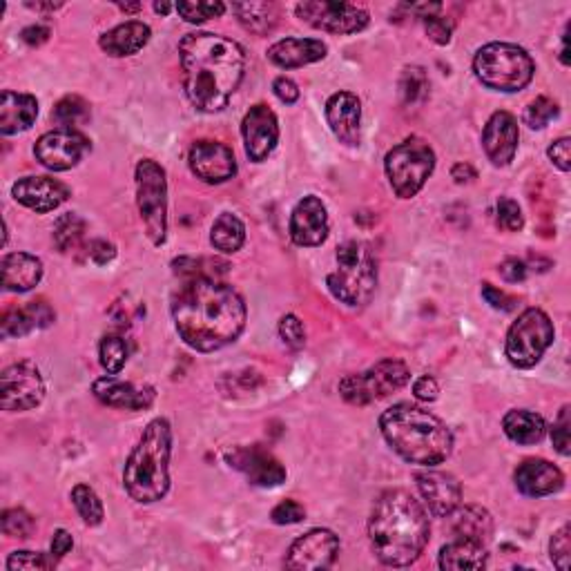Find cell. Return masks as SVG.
<instances>
[{
  "instance_id": "cell-1",
  "label": "cell",
  "mask_w": 571,
  "mask_h": 571,
  "mask_svg": "<svg viewBox=\"0 0 571 571\" xmlns=\"http://www.w3.org/2000/svg\"><path fill=\"white\" fill-rule=\"evenodd\" d=\"M172 317L181 340L199 353L232 344L246 326V304L235 288L217 277H190L172 299Z\"/></svg>"
},
{
  "instance_id": "cell-2",
  "label": "cell",
  "mask_w": 571,
  "mask_h": 571,
  "mask_svg": "<svg viewBox=\"0 0 571 571\" xmlns=\"http://www.w3.org/2000/svg\"><path fill=\"white\" fill-rule=\"evenodd\" d=\"M179 61L190 103L206 114L226 108L246 70V54L241 45L210 32L183 36Z\"/></svg>"
},
{
  "instance_id": "cell-3",
  "label": "cell",
  "mask_w": 571,
  "mask_h": 571,
  "mask_svg": "<svg viewBox=\"0 0 571 571\" xmlns=\"http://www.w3.org/2000/svg\"><path fill=\"white\" fill-rule=\"evenodd\" d=\"M369 536L380 563L409 567L429 543V516L420 500H415L409 491L389 489L375 500L369 518Z\"/></svg>"
},
{
  "instance_id": "cell-4",
  "label": "cell",
  "mask_w": 571,
  "mask_h": 571,
  "mask_svg": "<svg viewBox=\"0 0 571 571\" xmlns=\"http://www.w3.org/2000/svg\"><path fill=\"white\" fill-rule=\"evenodd\" d=\"M380 429L389 447L406 462L435 467L451 456L453 435L438 415L415 404H395L380 418Z\"/></svg>"
},
{
  "instance_id": "cell-5",
  "label": "cell",
  "mask_w": 571,
  "mask_h": 571,
  "mask_svg": "<svg viewBox=\"0 0 571 571\" xmlns=\"http://www.w3.org/2000/svg\"><path fill=\"white\" fill-rule=\"evenodd\" d=\"M172 429L166 418L152 420L123 469V487L132 500L152 505L170 489Z\"/></svg>"
},
{
  "instance_id": "cell-6",
  "label": "cell",
  "mask_w": 571,
  "mask_h": 571,
  "mask_svg": "<svg viewBox=\"0 0 571 571\" xmlns=\"http://www.w3.org/2000/svg\"><path fill=\"white\" fill-rule=\"evenodd\" d=\"M335 299L351 308L371 302L377 286V261L362 241H346L337 248V270L326 279Z\"/></svg>"
},
{
  "instance_id": "cell-7",
  "label": "cell",
  "mask_w": 571,
  "mask_h": 571,
  "mask_svg": "<svg viewBox=\"0 0 571 571\" xmlns=\"http://www.w3.org/2000/svg\"><path fill=\"white\" fill-rule=\"evenodd\" d=\"M473 72L482 85L496 92H520L534 79L536 65L522 47L511 43H489L473 58Z\"/></svg>"
},
{
  "instance_id": "cell-8",
  "label": "cell",
  "mask_w": 571,
  "mask_h": 571,
  "mask_svg": "<svg viewBox=\"0 0 571 571\" xmlns=\"http://www.w3.org/2000/svg\"><path fill=\"white\" fill-rule=\"evenodd\" d=\"M435 152L427 141L411 137L389 150L384 159L386 177L400 199H411L424 188V183L433 174Z\"/></svg>"
},
{
  "instance_id": "cell-9",
  "label": "cell",
  "mask_w": 571,
  "mask_h": 571,
  "mask_svg": "<svg viewBox=\"0 0 571 571\" xmlns=\"http://www.w3.org/2000/svg\"><path fill=\"white\" fill-rule=\"evenodd\" d=\"M137 206L150 241L154 246H161L168 235V181L166 170L157 161H139Z\"/></svg>"
},
{
  "instance_id": "cell-10",
  "label": "cell",
  "mask_w": 571,
  "mask_h": 571,
  "mask_svg": "<svg viewBox=\"0 0 571 571\" xmlns=\"http://www.w3.org/2000/svg\"><path fill=\"white\" fill-rule=\"evenodd\" d=\"M554 335V324L549 315L540 308H527L507 333V360L516 369H531L543 360L547 348L554 344Z\"/></svg>"
},
{
  "instance_id": "cell-11",
  "label": "cell",
  "mask_w": 571,
  "mask_h": 571,
  "mask_svg": "<svg viewBox=\"0 0 571 571\" xmlns=\"http://www.w3.org/2000/svg\"><path fill=\"white\" fill-rule=\"evenodd\" d=\"M411 380V373L400 360H382L369 371L346 375L340 382V393L346 402L364 406L375 400L389 398L391 393L404 389Z\"/></svg>"
},
{
  "instance_id": "cell-12",
  "label": "cell",
  "mask_w": 571,
  "mask_h": 571,
  "mask_svg": "<svg viewBox=\"0 0 571 571\" xmlns=\"http://www.w3.org/2000/svg\"><path fill=\"white\" fill-rule=\"evenodd\" d=\"M299 21L331 34H357L369 25V12L351 3H317L306 0L295 7Z\"/></svg>"
},
{
  "instance_id": "cell-13",
  "label": "cell",
  "mask_w": 571,
  "mask_h": 571,
  "mask_svg": "<svg viewBox=\"0 0 571 571\" xmlns=\"http://www.w3.org/2000/svg\"><path fill=\"white\" fill-rule=\"evenodd\" d=\"M0 393H3L5 411L36 409L45 398V382L41 371L29 362L7 366L0 375Z\"/></svg>"
},
{
  "instance_id": "cell-14",
  "label": "cell",
  "mask_w": 571,
  "mask_h": 571,
  "mask_svg": "<svg viewBox=\"0 0 571 571\" xmlns=\"http://www.w3.org/2000/svg\"><path fill=\"white\" fill-rule=\"evenodd\" d=\"M87 150H90V141L81 132L72 128H58L43 134L36 141L34 154L47 170L65 172L72 170L85 157Z\"/></svg>"
},
{
  "instance_id": "cell-15",
  "label": "cell",
  "mask_w": 571,
  "mask_h": 571,
  "mask_svg": "<svg viewBox=\"0 0 571 571\" xmlns=\"http://www.w3.org/2000/svg\"><path fill=\"white\" fill-rule=\"evenodd\" d=\"M337 554H340V538L328 529H313L290 545L286 567L295 571L328 569Z\"/></svg>"
},
{
  "instance_id": "cell-16",
  "label": "cell",
  "mask_w": 571,
  "mask_h": 571,
  "mask_svg": "<svg viewBox=\"0 0 571 571\" xmlns=\"http://www.w3.org/2000/svg\"><path fill=\"white\" fill-rule=\"evenodd\" d=\"M241 134H244V145L250 161H266L279 143L277 114L264 103L253 105L244 116V123H241Z\"/></svg>"
},
{
  "instance_id": "cell-17",
  "label": "cell",
  "mask_w": 571,
  "mask_h": 571,
  "mask_svg": "<svg viewBox=\"0 0 571 571\" xmlns=\"http://www.w3.org/2000/svg\"><path fill=\"white\" fill-rule=\"evenodd\" d=\"M228 464L232 469L244 473L255 487L273 489L286 480V469L273 453L261 447H239L228 453Z\"/></svg>"
},
{
  "instance_id": "cell-18",
  "label": "cell",
  "mask_w": 571,
  "mask_h": 571,
  "mask_svg": "<svg viewBox=\"0 0 571 571\" xmlns=\"http://www.w3.org/2000/svg\"><path fill=\"white\" fill-rule=\"evenodd\" d=\"M328 212L322 199L304 197L290 215V239L302 248L322 246L328 237Z\"/></svg>"
},
{
  "instance_id": "cell-19",
  "label": "cell",
  "mask_w": 571,
  "mask_h": 571,
  "mask_svg": "<svg viewBox=\"0 0 571 571\" xmlns=\"http://www.w3.org/2000/svg\"><path fill=\"white\" fill-rule=\"evenodd\" d=\"M190 170L206 183H224L235 177L237 161L228 145L219 141H197L190 148Z\"/></svg>"
},
{
  "instance_id": "cell-20",
  "label": "cell",
  "mask_w": 571,
  "mask_h": 571,
  "mask_svg": "<svg viewBox=\"0 0 571 571\" xmlns=\"http://www.w3.org/2000/svg\"><path fill=\"white\" fill-rule=\"evenodd\" d=\"M520 141L518 121L514 114L500 110L491 116L485 125V134H482V145L493 166L505 168L516 157Z\"/></svg>"
},
{
  "instance_id": "cell-21",
  "label": "cell",
  "mask_w": 571,
  "mask_h": 571,
  "mask_svg": "<svg viewBox=\"0 0 571 571\" xmlns=\"http://www.w3.org/2000/svg\"><path fill=\"white\" fill-rule=\"evenodd\" d=\"M415 482H418L420 496L424 500V505L431 509V514L451 516L453 511L460 507L462 487L451 473L427 469L415 473Z\"/></svg>"
},
{
  "instance_id": "cell-22",
  "label": "cell",
  "mask_w": 571,
  "mask_h": 571,
  "mask_svg": "<svg viewBox=\"0 0 571 571\" xmlns=\"http://www.w3.org/2000/svg\"><path fill=\"white\" fill-rule=\"evenodd\" d=\"M14 199L34 212H52L70 197V188L52 177H25L12 188Z\"/></svg>"
},
{
  "instance_id": "cell-23",
  "label": "cell",
  "mask_w": 571,
  "mask_h": 571,
  "mask_svg": "<svg viewBox=\"0 0 571 571\" xmlns=\"http://www.w3.org/2000/svg\"><path fill=\"white\" fill-rule=\"evenodd\" d=\"M326 121L344 145H360L362 139V105L351 92H335L326 101Z\"/></svg>"
},
{
  "instance_id": "cell-24",
  "label": "cell",
  "mask_w": 571,
  "mask_h": 571,
  "mask_svg": "<svg viewBox=\"0 0 571 571\" xmlns=\"http://www.w3.org/2000/svg\"><path fill=\"white\" fill-rule=\"evenodd\" d=\"M92 393L103 404L114 406V409L143 411V409H150L154 402L152 386L123 382L116 375H108V377H101V380H96L92 386Z\"/></svg>"
},
{
  "instance_id": "cell-25",
  "label": "cell",
  "mask_w": 571,
  "mask_h": 571,
  "mask_svg": "<svg viewBox=\"0 0 571 571\" xmlns=\"http://www.w3.org/2000/svg\"><path fill=\"white\" fill-rule=\"evenodd\" d=\"M514 480L522 496L529 498L551 496V493L560 491L565 485L563 471L543 458H531L522 462L516 469Z\"/></svg>"
},
{
  "instance_id": "cell-26",
  "label": "cell",
  "mask_w": 571,
  "mask_h": 571,
  "mask_svg": "<svg viewBox=\"0 0 571 571\" xmlns=\"http://www.w3.org/2000/svg\"><path fill=\"white\" fill-rule=\"evenodd\" d=\"M326 52V43L317 41V38H284V41L268 47V61L284 67V70H295V67L322 61Z\"/></svg>"
},
{
  "instance_id": "cell-27",
  "label": "cell",
  "mask_w": 571,
  "mask_h": 571,
  "mask_svg": "<svg viewBox=\"0 0 571 571\" xmlns=\"http://www.w3.org/2000/svg\"><path fill=\"white\" fill-rule=\"evenodd\" d=\"M38 116V101L32 94L3 92L0 96V132L9 134L25 132L34 125Z\"/></svg>"
},
{
  "instance_id": "cell-28",
  "label": "cell",
  "mask_w": 571,
  "mask_h": 571,
  "mask_svg": "<svg viewBox=\"0 0 571 571\" xmlns=\"http://www.w3.org/2000/svg\"><path fill=\"white\" fill-rule=\"evenodd\" d=\"M43 279L41 259L29 253H9L3 257V286L9 293H27Z\"/></svg>"
},
{
  "instance_id": "cell-29",
  "label": "cell",
  "mask_w": 571,
  "mask_h": 571,
  "mask_svg": "<svg viewBox=\"0 0 571 571\" xmlns=\"http://www.w3.org/2000/svg\"><path fill=\"white\" fill-rule=\"evenodd\" d=\"M152 29L141 23V21H128L123 25H116L110 32H105L101 36V50L108 52L110 56L123 58V56H132L141 52L145 45L150 43Z\"/></svg>"
},
{
  "instance_id": "cell-30",
  "label": "cell",
  "mask_w": 571,
  "mask_h": 571,
  "mask_svg": "<svg viewBox=\"0 0 571 571\" xmlns=\"http://www.w3.org/2000/svg\"><path fill=\"white\" fill-rule=\"evenodd\" d=\"M54 322L52 308L45 302H29L23 308H12L3 315L0 322V333L3 337H23L27 333L36 331V328H45Z\"/></svg>"
},
{
  "instance_id": "cell-31",
  "label": "cell",
  "mask_w": 571,
  "mask_h": 571,
  "mask_svg": "<svg viewBox=\"0 0 571 571\" xmlns=\"http://www.w3.org/2000/svg\"><path fill=\"white\" fill-rule=\"evenodd\" d=\"M453 534L462 540H471V543L487 545L493 536V518L487 509L478 505L458 507L453 511Z\"/></svg>"
},
{
  "instance_id": "cell-32",
  "label": "cell",
  "mask_w": 571,
  "mask_h": 571,
  "mask_svg": "<svg viewBox=\"0 0 571 571\" xmlns=\"http://www.w3.org/2000/svg\"><path fill=\"white\" fill-rule=\"evenodd\" d=\"M487 567V549L480 543L458 538L456 543L442 547L440 551V569L444 571H462V569H485Z\"/></svg>"
},
{
  "instance_id": "cell-33",
  "label": "cell",
  "mask_w": 571,
  "mask_h": 571,
  "mask_svg": "<svg viewBox=\"0 0 571 571\" xmlns=\"http://www.w3.org/2000/svg\"><path fill=\"white\" fill-rule=\"evenodd\" d=\"M502 429H505L507 438L516 444H538L540 440L545 438L547 427H545V420L540 418L538 413L534 411H509L505 415V420H502Z\"/></svg>"
},
{
  "instance_id": "cell-34",
  "label": "cell",
  "mask_w": 571,
  "mask_h": 571,
  "mask_svg": "<svg viewBox=\"0 0 571 571\" xmlns=\"http://www.w3.org/2000/svg\"><path fill=\"white\" fill-rule=\"evenodd\" d=\"M232 12L237 14L239 23L244 25L248 32L257 36L270 34L279 23V9L275 3H235Z\"/></svg>"
},
{
  "instance_id": "cell-35",
  "label": "cell",
  "mask_w": 571,
  "mask_h": 571,
  "mask_svg": "<svg viewBox=\"0 0 571 571\" xmlns=\"http://www.w3.org/2000/svg\"><path fill=\"white\" fill-rule=\"evenodd\" d=\"M210 241L219 253H226V255L237 253L246 241L244 221H241L237 215H232V212H224V215H219L215 219V224H212Z\"/></svg>"
},
{
  "instance_id": "cell-36",
  "label": "cell",
  "mask_w": 571,
  "mask_h": 571,
  "mask_svg": "<svg viewBox=\"0 0 571 571\" xmlns=\"http://www.w3.org/2000/svg\"><path fill=\"white\" fill-rule=\"evenodd\" d=\"M83 237H85V221L79 215L67 212V215L56 219L54 244L61 253H72V250L79 248Z\"/></svg>"
},
{
  "instance_id": "cell-37",
  "label": "cell",
  "mask_w": 571,
  "mask_h": 571,
  "mask_svg": "<svg viewBox=\"0 0 571 571\" xmlns=\"http://www.w3.org/2000/svg\"><path fill=\"white\" fill-rule=\"evenodd\" d=\"M99 355H101V366L108 375H119L123 371L125 362H128L130 357V346L128 340H125L123 335H105L101 340V348H99Z\"/></svg>"
},
{
  "instance_id": "cell-38",
  "label": "cell",
  "mask_w": 571,
  "mask_h": 571,
  "mask_svg": "<svg viewBox=\"0 0 571 571\" xmlns=\"http://www.w3.org/2000/svg\"><path fill=\"white\" fill-rule=\"evenodd\" d=\"M72 502L76 511H79V516L83 518L85 525L90 527H99L103 518H105V511L99 496H96L94 489H90L87 485H76L72 489Z\"/></svg>"
},
{
  "instance_id": "cell-39",
  "label": "cell",
  "mask_w": 571,
  "mask_h": 571,
  "mask_svg": "<svg viewBox=\"0 0 571 571\" xmlns=\"http://www.w3.org/2000/svg\"><path fill=\"white\" fill-rule=\"evenodd\" d=\"M400 96L406 105H420L429 96V76L422 67H406L400 79Z\"/></svg>"
},
{
  "instance_id": "cell-40",
  "label": "cell",
  "mask_w": 571,
  "mask_h": 571,
  "mask_svg": "<svg viewBox=\"0 0 571 571\" xmlns=\"http://www.w3.org/2000/svg\"><path fill=\"white\" fill-rule=\"evenodd\" d=\"M52 116L61 128H72V125H79L90 119V105H87L81 96H65V99L56 103Z\"/></svg>"
},
{
  "instance_id": "cell-41",
  "label": "cell",
  "mask_w": 571,
  "mask_h": 571,
  "mask_svg": "<svg viewBox=\"0 0 571 571\" xmlns=\"http://www.w3.org/2000/svg\"><path fill=\"white\" fill-rule=\"evenodd\" d=\"M558 103L549 96H538L536 101L529 103V108L525 110V123L531 130H543L558 116Z\"/></svg>"
},
{
  "instance_id": "cell-42",
  "label": "cell",
  "mask_w": 571,
  "mask_h": 571,
  "mask_svg": "<svg viewBox=\"0 0 571 571\" xmlns=\"http://www.w3.org/2000/svg\"><path fill=\"white\" fill-rule=\"evenodd\" d=\"M177 12L188 23H203L210 21V18H219L224 16L226 5L224 3H179Z\"/></svg>"
},
{
  "instance_id": "cell-43",
  "label": "cell",
  "mask_w": 571,
  "mask_h": 571,
  "mask_svg": "<svg viewBox=\"0 0 571 571\" xmlns=\"http://www.w3.org/2000/svg\"><path fill=\"white\" fill-rule=\"evenodd\" d=\"M34 518L25 509H9L3 514V531L9 538H29L34 531Z\"/></svg>"
},
{
  "instance_id": "cell-44",
  "label": "cell",
  "mask_w": 571,
  "mask_h": 571,
  "mask_svg": "<svg viewBox=\"0 0 571 571\" xmlns=\"http://www.w3.org/2000/svg\"><path fill=\"white\" fill-rule=\"evenodd\" d=\"M549 556L556 569L560 571L569 569V558H571V527L569 525L560 527L554 534V538H551Z\"/></svg>"
},
{
  "instance_id": "cell-45",
  "label": "cell",
  "mask_w": 571,
  "mask_h": 571,
  "mask_svg": "<svg viewBox=\"0 0 571 571\" xmlns=\"http://www.w3.org/2000/svg\"><path fill=\"white\" fill-rule=\"evenodd\" d=\"M54 565V558L47 560L38 551H14L7 560L9 571H38V569H50Z\"/></svg>"
},
{
  "instance_id": "cell-46",
  "label": "cell",
  "mask_w": 571,
  "mask_h": 571,
  "mask_svg": "<svg viewBox=\"0 0 571 571\" xmlns=\"http://www.w3.org/2000/svg\"><path fill=\"white\" fill-rule=\"evenodd\" d=\"M279 337H282L290 351H302L306 344V328L299 322V317L286 315L282 322H279Z\"/></svg>"
},
{
  "instance_id": "cell-47",
  "label": "cell",
  "mask_w": 571,
  "mask_h": 571,
  "mask_svg": "<svg viewBox=\"0 0 571 571\" xmlns=\"http://www.w3.org/2000/svg\"><path fill=\"white\" fill-rule=\"evenodd\" d=\"M571 418H569V406H563L558 413V420L551 427V442H554V449L560 453L563 458H569L571 453Z\"/></svg>"
},
{
  "instance_id": "cell-48",
  "label": "cell",
  "mask_w": 571,
  "mask_h": 571,
  "mask_svg": "<svg viewBox=\"0 0 571 571\" xmlns=\"http://www.w3.org/2000/svg\"><path fill=\"white\" fill-rule=\"evenodd\" d=\"M424 29H427V36L431 38L433 43L438 45H449L451 36H453V21L451 18H444L438 12L435 14H427L422 16Z\"/></svg>"
},
{
  "instance_id": "cell-49",
  "label": "cell",
  "mask_w": 571,
  "mask_h": 571,
  "mask_svg": "<svg viewBox=\"0 0 571 571\" xmlns=\"http://www.w3.org/2000/svg\"><path fill=\"white\" fill-rule=\"evenodd\" d=\"M498 226L509 232H518L525 226V217H522V210L514 199L502 197L498 201Z\"/></svg>"
},
{
  "instance_id": "cell-50",
  "label": "cell",
  "mask_w": 571,
  "mask_h": 571,
  "mask_svg": "<svg viewBox=\"0 0 571 571\" xmlns=\"http://www.w3.org/2000/svg\"><path fill=\"white\" fill-rule=\"evenodd\" d=\"M304 516H306L304 507L295 500L279 502V505L273 509V514H270L275 525H295V522H302Z\"/></svg>"
},
{
  "instance_id": "cell-51",
  "label": "cell",
  "mask_w": 571,
  "mask_h": 571,
  "mask_svg": "<svg viewBox=\"0 0 571 571\" xmlns=\"http://www.w3.org/2000/svg\"><path fill=\"white\" fill-rule=\"evenodd\" d=\"M569 148H571V141L567 137H563V139H558V141L551 143L549 150H547L551 163H554V166L558 170H563V172H569V168H571V152H569Z\"/></svg>"
},
{
  "instance_id": "cell-52",
  "label": "cell",
  "mask_w": 571,
  "mask_h": 571,
  "mask_svg": "<svg viewBox=\"0 0 571 571\" xmlns=\"http://www.w3.org/2000/svg\"><path fill=\"white\" fill-rule=\"evenodd\" d=\"M87 257H90L94 264L105 266L116 257V246L105 239H94L90 241V246H87Z\"/></svg>"
},
{
  "instance_id": "cell-53",
  "label": "cell",
  "mask_w": 571,
  "mask_h": 571,
  "mask_svg": "<svg viewBox=\"0 0 571 571\" xmlns=\"http://www.w3.org/2000/svg\"><path fill=\"white\" fill-rule=\"evenodd\" d=\"M482 297L487 299V304L491 308H496V311H514L516 308V299L509 297L507 293H502V290L493 288L491 284L482 286Z\"/></svg>"
},
{
  "instance_id": "cell-54",
  "label": "cell",
  "mask_w": 571,
  "mask_h": 571,
  "mask_svg": "<svg viewBox=\"0 0 571 571\" xmlns=\"http://www.w3.org/2000/svg\"><path fill=\"white\" fill-rule=\"evenodd\" d=\"M500 275L505 282L509 284H518V282H525V277H527V266H525V261H520V259H505L500 264Z\"/></svg>"
},
{
  "instance_id": "cell-55",
  "label": "cell",
  "mask_w": 571,
  "mask_h": 571,
  "mask_svg": "<svg viewBox=\"0 0 571 571\" xmlns=\"http://www.w3.org/2000/svg\"><path fill=\"white\" fill-rule=\"evenodd\" d=\"M438 393H440V386H438V382L433 380L431 375H422L413 384V395L418 400H422V402L438 400Z\"/></svg>"
},
{
  "instance_id": "cell-56",
  "label": "cell",
  "mask_w": 571,
  "mask_h": 571,
  "mask_svg": "<svg viewBox=\"0 0 571 571\" xmlns=\"http://www.w3.org/2000/svg\"><path fill=\"white\" fill-rule=\"evenodd\" d=\"M273 92H275L277 99L286 105H293L299 99V87L295 81H290L288 76H279V79H275Z\"/></svg>"
},
{
  "instance_id": "cell-57",
  "label": "cell",
  "mask_w": 571,
  "mask_h": 571,
  "mask_svg": "<svg viewBox=\"0 0 571 571\" xmlns=\"http://www.w3.org/2000/svg\"><path fill=\"white\" fill-rule=\"evenodd\" d=\"M72 547H74V538L70 536V531L58 529L52 538V558L58 560V558L67 556L72 551Z\"/></svg>"
},
{
  "instance_id": "cell-58",
  "label": "cell",
  "mask_w": 571,
  "mask_h": 571,
  "mask_svg": "<svg viewBox=\"0 0 571 571\" xmlns=\"http://www.w3.org/2000/svg\"><path fill=\"white\" fill-rule=\"evenodd\" d=\"M50 27H45V25H32V27H25L23 29V34H21V38L23 41L27 43V45H32V47H36V45H43L47 38H50Z\"/></svg>"
},
{
  "instance_id": "cell-59",
  "label": "cell",
  "mask_w": 571,
  "mask_h": 571,
  "mask_svg": "<svg viewBox=\"0 0 571 571\" xmlns=\"http://www.w3.org/2000/svg\"><path fill=\"white\" fill-rule=\"evenodd\" d=\"M453 179H456L458 183H469L476 179V170H473L469 163H458L456 168H453Z\"/></svg>"
},
{
  "instance_id": "cell-60",
  "label": "cell",
  "mask_w": 571,
  "mask_h": 571,
  "mask_svg": "<svg viewBox=\"0 0 571 571\" xmlns=\"http://www.w3.org/2000/svg\"><path fill=\"white\" fill-rule=\"evenodd\" d=\"M29 9H38V12H54V9L63 7L61 3H27Z\"/></svg>"
},
{
  "instance_id": "cell-61",
  "label": "cell",
  "mask_w": 571,
  "mask_h": 571,
  "mask_svg": "<svg viewBox=\"0 0 571 571\" xmlns=\"http://www.w3.org/2000/svg\"><path fill=\"white\" fill-rule=\"evenodd\" d=\"M560 63L563 65H569V47H567V29H565V34H563V52H560Z\"/></svg>"
},
{
  "instance_id": "cell-62",
  "label": "cell",
  "mask_w": 571,
  "mask_h": 571,
  "mask_svg": "<svg viewBox=\"0 0 571 571\" xmlns=\"http://www.w3.org/2000/svg\"><path fill=\"white\" fill-rule=\"evenodd\" d=\"M141 7H143V5H139V3H134V5H128V3L123 5V3H121V5H119V9H123L125 14H134V12H141Z\"/></svg>"
},
{
  "instance_id": "cell-63",
  "label": "cell",
  "mask_w": 571,
  "mask_h": 571,
  "mask_svg": "<svg viewBox=\"0 0 571 571\" xmlns=\"http://www.w3.org/2000/svg\"><path fill=\"white\" fill-rule=\"evenodd\" d=\"M154 9H157L159 14H168L170 9H172V5L170 3H157V5H154Z\"/></svg>"
}]
</instances>
